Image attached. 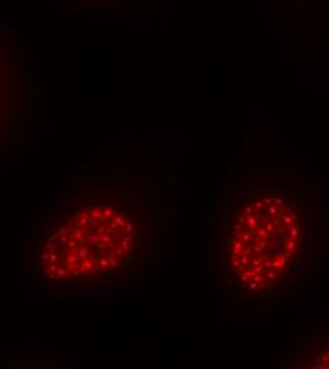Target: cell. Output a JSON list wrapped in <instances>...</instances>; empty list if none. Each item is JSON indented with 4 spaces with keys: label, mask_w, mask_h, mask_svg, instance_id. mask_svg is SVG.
Wrapping results in <instances>:
<instances>
[{
    "label": "cell",
    "mask_w": 329,
    "mask_h": 369,
    "mask_svg": "<svg viewBox=\"0 0 329 369\" xmlns=\"http://www.w3.org/2000/svg\"><path fill=\"white\" fill-rule=\"evenodd\" d=\"M322 362H328V356L326 355H322Z\"/></svg>",
    "instance_id": "1"
}]
</instances>
